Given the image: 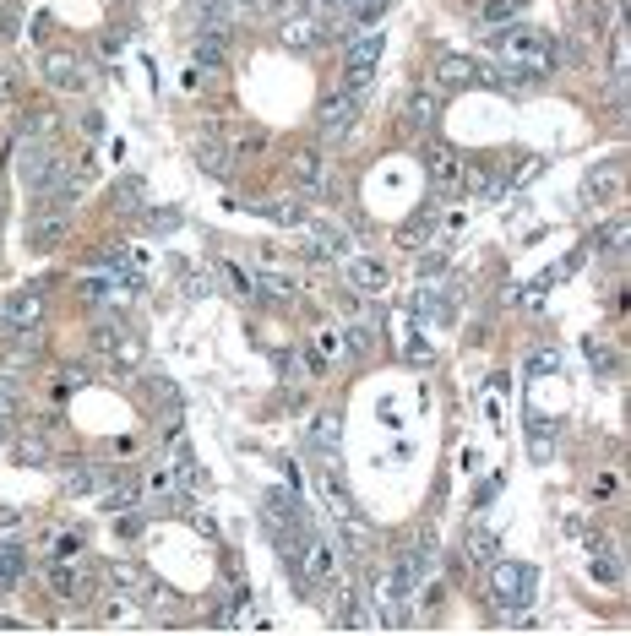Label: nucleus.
<instances>
[{
    "mask_svg": "<svg viewBox=\"0 0 631 636\" xmlns=\"http://www.w3.org/2000/svg\"><path fill=\"white\" fill-rule=\"evenodd\" d=\"M474 82H479V66L468 55H447L436 66V87H441V93H457V87H474Z\"/></svg>",
    "mask_w": 631,
    "mask_h": 636,
    "instance_id": "23",
    "label": "nucleus"
},
{
    "mask_svg": "<svg viewBox=\"0 0 631 636\" xmlns=\"http://www.w3.org/2000/svg\"><path fill=\"white\" fill-rule=\"evenodd\" d=\"M11 424H17V392L0 386V441H11Z\"/></svg>",
    "mask_w": 631,
    "mask_h": 636,
    "instance_id": "42",
    "label": "nucleus"
},
{
    "mask_svg": "<svg viewBox=\"0 0 631 636\" xmlns=\"http://www.w3.org/2000/svg\"><path fill=\"white\" fill-rule=\"evenodd\" d=\"M588 571H593V582H610V588H621V560H615V555H593Z\"/></svg>",
    "mask_w": 631,
    "mask_h": 636,
    "instance_id": "36",
    "label": "nucleus"
},
{
    "mask_svg": "<svg viewBox=\"0 0 631 636\" xmlns=\"http://www.w3.org/2000/svg\"><path fill=\"white\" fill-rule=\"evenodd\" d=\"M0 316H6V327H11V332H33V327L44 321V294H39V289H17V294H6Z\"/></svg>",
    "mask_w": 631,
    "mask_h": 636,
    "instance_id": "18",
    "label": "nucleus"
},
{
    "mask_svg": "<svg viewBox=\"0 0 631 636\" xmlns=\"http://www.w3.org/2000/svg\"><path fill=\"white\" fill-rule=\"evenodd\" d=\"M169 473H175V484H180V490H207V473L202 468H196V457H191V446H185V441H175V463H169Z\"/></svg>",
    "mask_w": 631,
    "mask_h": 636,
    "instance_id": "25",
    "label": "nucleus"
},
{
    "mask_svg": "<svg viewBox=\"0 0 631 636\" xmlns=\"http://www.w3.org/2000/svg\"><path fill=\"white\" fill-rule=\"evenodd\" d=\"M419 164H425V180L436 185V191H457V185H463V153H457L452 142H441V136L425 142Z\"/></svg>",
    "mask_w": 631,
    "mask_h": 636,
    "instance_id": "11",
    "label": "nucleus"
},
{
    "mask_svg": "<svg viewBox=\"0 0 631 636\" xmlns=\"http://www.w3.org/2000/svg\"><path fill=\"white\" fill-rule=\"evenodd\" d=\"M60 120L49 115V109H33V115H22V142H55Z\"/></svg>",
    "mask_w": 631,
    "mask_h": 636,
    "instance_id": "31",
    "label": "nucleus"
},
{
    "mask_svg": "<svg viewBox=\"0 0 631 636\" xmlns=\"http://www.w3.org/2000/svg\"><path fill=\"white\" fill-rule=\"evenodd\" d=\"M229 278V289L240 294V299H256V278H245V267H234V261H224V267H218Z\"/></svg>",
    "mask_w": 631,
    "mask_h": 636,
    "instance_id": "39",
    "label": "nucleus"
},
{
    "mask_svg": "<svg viewBox=\"0 0 631 636\" xmlns=\"http://www.w3.org/2000/svg\"><path fill=\"white\" fill-rule=\"evenodd\" d=\"M17 98H22L17 77H11V71H0V120H6V115H17Z\"/></svg>",
    "mask_w": 631,
    "mask_h": 636,
    "instance_id": "41",
    "label": "nucleus"
},
{
    "mask_svg": "<svg viewBox=\"0 0 631 636\" xmlns=\"http://www.w3.org/2000/svg\"><path fill=\"white\" fill-rule=\"evenodd\" d=\"M528 11V0H485V17L490 22H517Z\"/></svg>",
    "mask_w": 631,
    "mask_h": 636,
    "instance_id": "37",
    "label": "nucleus"
},
{
    "mask_svg": "<svg viewBox=\"0 0 631 636\" xmlns=\"http://www.w3.org/2000/svg\"><path fill=\"white\" fill-rule=\"evenodd\" d=\"M262 511H267V528H272V539H300L305 528H311V517H305V501H300V490H267L262 495Z\"/></svg>",
    "mask_w": 631,
    "mask_h": 636,
    "instance_id": "7",
    "label": "nucleus"
},
{
    "mask_svg": "<svg viewBox=\"0 0 631 636\" xmlns=\"http://www.w3.org/2000/svg\"><path fill=\"white\" fill-rule=\"evenodd\" d=\"M147 229H153V234H175V229H180V212H175V207L147 212Z\"/></svg>",
    "mask_w": 631,
    "mask_h": 636,
    "instance_id": "44",
    "label": "nucleus"
},
{
    "mask_svg": "<svg viewBox=\"0 0 631 636\" xmlns=\"http://www.w3.org/2000/svg\"><path fill=\"white\" fill-rule=\"evenodd\" d=\"M354 126H360V93H332L327 104L316 109V131H321V142H349Z\"/></svg>",
    "mask_w": 631,
    "mask_h": 636,
    "instance_id": "9",
    "label": "nucleus"
},
{
    "mask_svg": "<svg viewBox=\"0 0 631 636\" xmlns=\"http://www.w3.org/2000/svg\"><path fill=\"white\" fill-rule=\"evenodd\" d=\"M22 571H28V550H22V544H0V593L17 588Z\"/></svg>",
    "mask_w": 631,
    "mask_h": 636,
    "instance_id": "27",
    "label": "nucleus"
},
{
    "mask_svg": "<svg viewBox=\"0 0 631 636\" xmlns=\"http://www.w3.org/2000/svg\"><path fill=\"white\" fill-rule=\"evenodd\" d=\"M126 6H136V0H126Z\"/></svg>",
    "mask_w": 631,
    "mask_h": 636,
    "instance_id": "51",
    "label": "nucleus"
},
{
    "mask_svg": "<svg viewBox=\"0 0 631 636\" xmlns=\"http://www.w3.org/2000/svg\"><path fill=\"white\" fill-rule=\"evenodd\" d=\"M436 115H441V87H408V104H403L408 126L425 131V126H436Z\"/></svg>",
    "mask_w": 631,
    "mask_h": 636,
    "instance_id": "20",
    "label": "nucleus"
},
{
    "mask_svg": "<svg viewBox=\"0 0 631 636\" xmlns=\"http://www.w3.org/2000/svg\"><path fill=\"white\" fill-rule=\"evenodd\" d=\"M289 180L300 185V191H321V185L332 180V169H327V153H321V147H294L289 153Z\"/></svg>",
    "mask_w": 631,
    "mask_h": 636,
    "instance_id": "16",
    "label": "nucleus"
},
{
    "mask_svg": "<svg viewBox=\"0 0 631 636\" xmlns=\"http://www.w3.org/2000/svg\"><path fill=\"white\" fill-rule=\"evenodd\" d=\"M131 506H136V484H126V490H115L104 501V511H115V517H120V511H131Z\"/></svg>",
    "mask_w": 631,
    "mask_h": 636,
    "instance_id": "46",
    "label": "nucleus"
},
{
    "mask_svg": "<svg viewBox=\"0 0 631 636\" xmlns=\"http://www.w3.org/2000/svg\"><path fill=\"white\" fill-rule=\"evenodd\" d=\"M534 370H539V376H550V370H561V354H550V348H544V354H534Z\"/></svg>",
    "mask_w": 631,
    "mask_h": 636,
    "instance_id": "48",
    "label": "nucleus"
},
{
    "mask_svg": "<svg viewBox=\"0 0 631 636\" xmlns=\"http://www.w3.org/2000/svg\"><path fill=\"white\" fill-rule=\"evenodd\" d=\"M490 55L501 60L506 93L555 77V66H561V60H555V39L544 28H528V22H496V28H490Z\"/></svg>",
    "mask_w": 631,
    "mask_h": 636,
    "instance_id": "1",
    "label": "nucleus"
},
{
    "mask_svg": "<svg viewBox=\"0 0 631 636\" xmlns=\"http://www.w3.org/2000/svg\"><path fill=\"white\" fill-rule=\"evenodd\" d=\"M338 539H327L321 528H305L300 533V550H294V577L305 588H332L338 582Z\"/></svg>",
    "mask_w": 631,
    "mask_h": 636,
    "instance_id": "2",
    "label": "nucleus"
},
{
    "mask_svg": "<svg viewBox=\"0 0 631 636\" xmlns=\"http://www.w3.org/2000/svg\"><path fill=\"white\" fill-rule=\"evenodd\" d=\"M147 207V185L142 174H126V180L115 185V212H142Z\"/></svg>",
    "mask_w": 631,
    "mask_h": 636,
    "instance_id": "30",
    "label": "nucleus"
},
{
    "mask_svg": "<svg viewBox=\"0 0 631 636\" xmlns=\"http://www.w3.org/2000/svg\"><path fill=\"white\" fill-rule=\"evenodd\" d=\"M349 251H354V234L343 229L338 218H305L300 223V256L321 261V256H349Z\"/></svg>",
    "mask_w": 631,
    "mask_h": 636,
    "instance_id": "8",
    "label": "nucleus"
},
{
    "mask_svg": "<svg viewBox=\"0 0 631 636\" xmlns=\"http://www.w3.org/2000/svg\"><path fill=\"white\" fill-rule=\"evenodd\" d=\"M338 539H343L338 550H349V560H370V555H376V539H370V528L354 517V511H349V517H338Z\"/></svg>",
    "mask_w": 631,
    "mask_h": 636,
    "instance_id": "22",
    "label": "nucleus"
},
{
    "mask_svg": "<svg viewBox=\"0 0 631 636\" xmlns=\"http://www.w3.org/2000/svg\"><path fill=\"white\" fill-rule=\"evenodd\" d=\"M267 212H272V218H278V223H294V229H300V223L311 218V212H305V202H300V196H294V202H289V196H283V202H272Z\"/></svg>",
    "mask_w": 631,
    "mask_h": 636,
    "instance_id": "38",
    "label": "nucleus"
},
{
    "mask_svg": "<svg viewBox=\"0 0 631 636\" xmlns=\"http://www.w3.org/2000/svg\"><path fill=\"white\" fill-rule=\"evenodd\" d=\"M11 522H17V511H11V506H0V528H11Z\"/></svg>",
    "mask_w": 631,
    "mask_h": 636,
    "instance_id": "50",
    "label": "nucleus"
},
{
    "mask_svg": "<svg viewBox=\"0 0 631 636\" xmlns=\"http://www.w3.org/2000/svg\"><path fill=\"white\" fill-rule=\"evenodd\" d=\"M539 598V571L523 566V560H501V566H490V604L501 609V615H517V609H528Z\"/></svg>",
    "mask_w": 631,
    "mask_h": 636,
    "instance_id": "4",
    "label": "nucleus"
},
{
    "mask_svg": "<svg viewBox=\"0 0 631 636\" xmlns=\"http://www.w3.org/2000/svg\"><path fill=\"white\" fill-rule=\"evenodd\" d=\"M349 6H354V0H349Z\"/></svg>",
    "mask_w": 631,
    "mask_h": 636,
    "instance_id": "52",
    "label": "nucleus"
},
{
    "mask_svg": "<svg viewBox=\"0 0 631 636\" xmlns=\"http://www.w3.org/2000/svg\"><path fill=\"white\" fill-rule=\"evenodd\" d=\"M191 66H196V71H224V66H229V39L196 33V39H191Z\"/></svg>",
    "mask_w": 631,
    "mask_h": 636,
    "instance_id": "24",
    "label": "nucleus"
},
{
    "mask_svg": "<svg viewBox=\"0 0 631 636\" xmlns=\"http://www.w3.org/2000/svg\"><path fill=\"white\" fill-rule=\"evenodd\" d=\"M66 174H71V164H66V153H60L55 142H22V153H17V180L28 185V196L55 191Z\"/></svg>",
    "mask_w": 631,
    "mask_h": 636,
    "instance_id": "3",
    "label": "nucleus"
},
{
    "mask_svg": "<svg viewBox=\"0 0 631 636\" xmlns=\"http://www.w3.org/2000/svg\"><path fill=\"white\" fill-rule=\"evenodd\" d=\"M77 299L88 310H126L131 305V289H120L115 272H88V278H77Z\"/></svg>",
    "mask_w": 631,
    "mask_h": 636,
    "instance_id": "14",
    "label": "nucleus"
},
{
    "mask_svg": "<svg viewBox=\"0 0 631 636\" xmlns=\"http://www.w3.org/2000/svg\"><path fill=\"white\" fill-rule=\"evenodd\" d=\"M381 49H387V33H370V28H354L343 39V93H365L376 82Z\"/></svg>",
    "mask_w": 631,
    "mask_h": 636,
    "instance_id": "5",
    "label": "nucleus"
},
{
    "mask_svg": "<svg viewBox=\"0 0 631 636\" xmlns=\"http://www.w3.org/2000/svg\"><path fill=\"white\" fill-rule=\"evenodd\" d=\"M376 348V332L365 327V321H354L349 332H343V343H338V354H349V359H360V354H370Z\"/></svg>",
    "mask_w": 631,
    "mask_h": 636,
    "instance_id": "34",
    "label": "nucleus"
},
{
    "mask_svg": "<svg viewBox=\"0 0 631 636\" xmlns=\"http://www.w3.org/2000/svg\"><path fill=\"white\" fill-rule=\"evenodd\" d=\"M82 131H88V136H104V115H93V109H88V115H82Z\"/></svg>",
    "mask_w": 631,
    "mask_h": 636,
    "instance_id": "49",
    "label": "nucleus"
},
{
    "mask_svg": "<svg viewBox=\"0 0 631 636\" xmlns=\"http://www.w3.org/2000/svg\"><path fill=\"white\" fill-rule=\"evenodd\" d=\"M583 348H588V365H593V370H604V376H621V354H615L604 338H588Z\"/></svg>",
    "mask_w": 631,
    "mask_h": 636,
    "instance_id": "33",
    "label": "nucleus"
},
{
    "mask_svg": "<svg viewBox=\"0 0 631 636\" xmlns=\"http://www.w3.org/2000/svg\"><path fill=\"white\" fill-rule=\"evenodd\" d=\"M0 39H17V11L0 0Z\"/></svg>",
    "mask_w": 631,
    "mask_h": 636,
    "instance_id": "47",
    "label": "nucleus"
},
{
    "mask_svg": "<svg viewBox=\"0 0 631 636\" xmlns=\"http://www.w3.org/2000/svg\"><path fill=\"white\" fill-rule=\"evenodd\" d=\"M463 555L474 560V566H490V555H496V533H490L485 522H474V528L463 533Z\"/></svg>",
    "mask_w": 631,
    "mask_h": 636,
    "instance_id": "28",
    "label": "nucleus"
},
{
    "mask_svg": "<svg viewBox=\"0 0 631 636\" xmlns=\"http://www.w3.org/2000/svg\"><path fill=\"white\" fill-rule=\"evenodd\" d=\"M343 278H349V289H360V294H387L392 289V267L381 256H360V251H349L343 256Z\"/></svg>",
    "mask_w": 631,
    "mask_h": 636,
    "instance_id": "12",
    "label": "nucleus"
},
{
    "mask_svg": "<svg viewBox=\"0 0 631 636\" xmlns=\"http://www.w3.org/2000/svg\"><path fill=\"white\" fill-rule=\"evenodd\" d=\"M109 354H115V365H120V370H136V365L147 359V343L136 338V332H120V338L109 343Z\"/></svg>",
    "mask_w": 631,
    "mask_h": 636,
    "instance_id": "29",
    "label": "nucleus"
},
{
    "mask_svg": "<svg viewBox=\"0 0 631 636\" xmlns=\"http://www.w3.org/2000/svg\"><path fill=\"white\" fill-rule=\"evenodd\" d=\"M39 71H44V82L55 87V93H88V87H93L88 66H82L77 55H66V49H49Z\"/></svg>",
    "mask_w": 631,
    "mask_h": 636,
    "instance_id": "13",
    "label": "nucleus"
},
{
    "mask_svg": "<svg viewBox=\"0 0 631 636\" xmlns=\"http://www.w3.org/2000/svg\"><path fill=\"white\" fill-rule=\"evenodd\" d=\"M311 441H316L321 452L332 457V446H338V419H327V414H321V419H316V430H311Z\"/></svg>",
    "mask_w": 631,
    "mask_h": 636,
    "instance_id": "43",
    "label": "nucleus"
},
{
    "mask_svg": "<svg viewBox=\"0 0 631 636\" xmlns=\"http://www.w3.org/2000/svg\"><path fill=\"white\" fill-rule=\"evenodd\" d=\"M191 22H196V33L229 39L234 22H240V11H234V0H191Z\"/></svg>",
    "mask_w": 631,
    "mask_h": 636,
    "instance_id": "17",
    "label": "nucleus"
},
{
    "mask_svg": "<svg viewBox=\"0 0 631 636\" xmlns=\"http://www.w3.org/2000/svg\"><path fill=\"white\" fill-rule=\"evenodd\" d=\"M621 180H626V164L621 158H604L583 174V207H610L621 196Z\"/></svg>",
    "mask_w": 631,
    "mask_h": 636,
    "instance_id": "15",
    "label": "nucleus"
},
{
    "mask_svg": "<svg viewBox=\"0 0 631 636\" xmlns=\"http://www.w3.org/2000/svg\"><path fill=\"white\" fill-rule=\"evenodd\" d=\"M256 289L272 294V299H294V294H300V283H294L289 272H262V278H256Z\"/></svg>",
    "mask_w": 631,
    "mask_h": 636,
    "instance_id": "35",
    "label": "nucleus"
},
{
    "mask_svg": "<svg viewBox=\"0 0 631 636\" xmlns=\"http://www.w3.org/2000/svg\"><path fill=\"white\" fill-rule=\"evenodd\" d=\"M447 261H452L447 245H430V256H419V278H425V272H441Z\"/></svg>",
    "mask_w": 631,
    "mask_h": 636,
    "instance_id": "45",
    "label": "nucleus"
},
{
    "mask_svg": "<svg viewBox=\"0 0 631 636\" xmlns=\"http://www.w3.org/2000/svg\"><path fill=\"white\" fill-rule=\"evenodd\" d=\"M17 457H22V463H49V441H44V435H22Z\"/></svg>",
    "mask_w": 631,
    "mask_h": 636,
    "instance_id": "40",
    "label": "nucleus"
},
{
    "mask_svg": "<svg viewBox=\"0 0 631 636\" xmlns=\"http://www.w3.org/2000/svg\"><path fill=\"white\" fill-rule=\"evenodd\" d=\"M278 39L283 49H321V44H332V17H316V11H289V17L278 22Z\"/></svg>",
    "mask_w": 631,
    "mask_h": 636,
    "instance_id": "10",
    "label": "nucleus"
},
{
    "mask_svg": "<svg viewBox=\"0 0 631 636\" xmlns=\"http://www.w3.org/2000/svg\"><path fill=\"white\" fill-rule=\"evenodd\" d=\"M109 582H115V593L131 598V604H142V598L153 593V577H147L136 560H115V566H109Z\"/></svg>",
    "mask_w": 631,
    "mask_h": 636,
    "instance_id": "21",
    "label": "nucleus"
},
{
    "mask_svg": "<svg viewBox=\"0 0 631 636\" xmlns=\"http://www.w3.org/2000/svg\"><path fill=\"white\" fill-rule=\"evenodd\" d=\"M191 158H196V169H202L207 180H229V169H234V153L218 142V136H196Z\"/></svg>",
    "mask_w": 631,
    "mask_h": 636,
    "instance_id": "19",
    "label": "nucleus"
},
{
    "mask_svg": "<svg viewBox=\"0 0 631 636\" xmlns=\"http://www.w3.org/2000/svg\"><path fill=\"white\" fill-rule=\"evenodd\" d=\"M414 316H419V321H436V327H447V321H452V305H447V299H441L436 289H419Z\"/></svg>",
    "mask_w": 631,
    "mask_h": 636,
    "instance_id": "32",
    "label": "nucleus"
},
{
    "mask_svg": "<svg viewBox=\"0 0 631 636\" xmlns=\"http://www.w3.org/2000/svg\"><path fill=\"white\" fill-rule=\"evenodd\" d=\"M44 577H49V588H55V598H66V604H77V609H88L93 593H98V571L82 566V555L77 560H60L55 555L44 566Z\"/></svg>",
    "mask_w": 631,
    "mask_h": 636,
    "instance_id": "6",
    "label": "nucleus"
},
{
    "mask_svg": "<svg viewBox=\"0 0 631 636\" xmlns=\"http://www.w3.org/2000/svg\"><path fill=\"white\" fill-rule=\"evenodd\" d=\"M316 484H321V495H327L332 517H349V511H354V501H349V490H343V479L332 473V463H321V468H316Z\"/></svg>",
    "mask_w": 631,
    "mask_h": 636,
    "instance_id": "26",
    "label": "nucleus"
}]
</instances>
